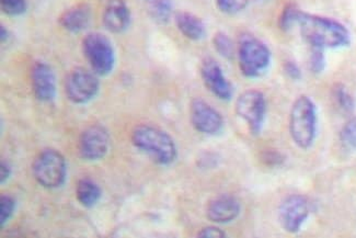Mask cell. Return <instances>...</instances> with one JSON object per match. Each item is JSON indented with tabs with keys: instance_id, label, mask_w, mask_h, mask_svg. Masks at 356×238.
Segmentation results:
<instances>
[{
	"instance_id": "6da1fadb",
	"label": "cell",
	"mask_w": 356,
	"mask_h": 238,
	"mask_svg": "<svg viewBox=\"0 0 356 238\" xmlns=\"http://www.w3.org/2000/svg\"><path fill=\"white\" fill-rule=\"evenodd\" d=\"M296 26L310 47L340 49L351 43V34L344 24L334 19L318 16L300 10Z\"/></svg>"
},
{
	"instance_id": "7a4b0ae2",
	"label": "cell",
	"mask_w": 356,
	"mask_h": 238,
	"mask_svg": "<svg viewBox=\"0 0 356 238\" xmlns=\"http://www.w3.org/2000/svg\"><path fill=\"white\" fill-rule=\"evenodd\" d=\"M132 142L135 148L149 155L152 161L161 166L171 165L178 156L176 143L168 133L159 127L138 125L133 129Z\"/></svg>"
},
{
	"instance_id": "3957f363",
	"label": "cell",
	"mask_w": 356,
	"mask_h": 238,
	"mask_svg": "<svg viewBox=\"0 0 356 238\" xmlns=\"http://www.w3.org/2000/svg\"><path fill=\"white\" fill-rule=\"evenodd\" d=\"M289 129L295 145L308 150L315 143L317 135V108L310 97H297L291 108Z\"/></svg>"
},
{
	"instance_id": "277c9868",
	"label": "cell",
	"mask_w": 356,
	"mask_h": 238,
	"mask_svg": "<svg viewBox=\"0 0 356 238\" xmlns=\"http://www.w3.org/2000/svg\"><path fill=\"white\" fill-rule=\"evenodd\" d=\"M237 52L239 68L245 77H261L271 65V51L252 34L243 33L239 38Z\"/></svg>"
},
{
	"instance_id": "5b68a950",
	"label": "cell",
	"mask_w": 356,
	"mask_h": 238,
	"mask_svg": "<svg viewBox=\"0 0 356 238\" xmlns=\"http://www.w3.org/2000/svg\"><path fill=\"white\" fill-rule=\"evenodd\" d=\"M36 182L47 189H56L64 184L67 177V165L64 156L56 150L47 148L36 156L32 165Z\"/></svg>"
},
{
	"instance_id": "8992f818",
	"label": "cell",
	"mask_w": 356,
	"mask_h": 238,
	"mask_svg": "<svg viewBox=\"0 0 356 238\" xmlns=\"http://www.w3.org/2000/svg\"><path fill=\"white\" fill-rule=\"evenodd\" d=\"M83 51L91 70L98 76H108L115 66V51L111 40L104 34L92 32L83 40Z\"/></svg>"
},
{
	"instance_id": "52a82bcc",
	"label": "cell",
	"mask_w": 356,
	"mask_h": 238,
	"mask_svg": "<svg viewBox=\"0 0 356 238\" xmlns=\"http://www.w3.org/2000/svg\"><path fill=\"white\" fill-rule=\"evenodd\" d=\"M100 90L98 75L92 70L75 68L68 74L65 81V93L68 100L75 104H86L96 98Z\"/></svg>"
},
{
	"instance_id": "ba28073f",
	"label": "cell",
	"mask_w": 356,
	"mask_h": 238,
	"mask_svg": "<svg viewBox=\"0 0 356 238\" xmlns=\"http://www.w3.org/2000/svg\"><path fill=\"white\" fill-rule=\"evenodd\" d=\"M236 112L248 125L252 134H259L266 120V97L257 89L243 91L236 101Z\"/></svg>"
},
{
	"instance_id": "9c48e42d",
	"label": "cell",
	"mask_w": 356,
	"mask_h": 238,
	"mask_svg": "<svg viewBox=\"0 0 356 238\" xmlns=\"http://www.w3.org/2000/svg\"><path fill=\"white\" fill-rule=\"evenodd\" d=\"M277 214L280 224L285 232L298 233L309 216V201L300 194H291L281 202Z\"/></svg>"
},
{
	"instance_id": "30bf717a",
	"label": "cell",
	"mask_w": 356,
	"mask_h": 238,
	"mask_svg": "<svg viewBox=\"0 0 356 238\" xmlns=\"http://www.w3.org/2000/svg\"><path fill=\"white\" fill-rule=\"evenodd\" d=\"M110 143L108 129L104 125H93L81 133L78 150L85 161H100L108 154Z\"/></svg>"
},
{
	"instance_id": "8fae6325",
	"label": "cell",
	"mask_w": 356,
	"mask_h": 238,
	"mask_svg": "<svg viewBox=\"0 0 356 238\" xmlns=\"http://www.w3.org/2000/svg\"><path fill=\"white\" fill-rule=\"evenodd\" d=\"M190 118L194 129L205 135H217L224 129V118L203 99H194L190 106Z\"/></svg>"
},
{
	"instance_id": "7c38bea8",
	"label": "cell",
	"mask_w": 356,
	"mask_h": 238,
	"mask_svg": "<svg viewBox=\"0 0 356 238\" xmlns=\"http://www.w3.org/2000/svg\"><path fill=\"white\" fill-rule=\"evenodd\" d=\"M201 77L205 87L220 100H230L234 96V87L224 75L220 65L211 57L201 64Z\"/></svg>"
},
{
	"instance_id": "4fadbf2b",
	"label": "cell",
	"mask_w": 356,
	"mask_h": 238,
	"mask_svg": "<svg viewBox=\"0 0 356 238\" xmlns=\"http://www.w3.org/2000/svg\"><path fill=\"white\" fill-rule=\"evenodd\" d=\"M31 85L34 96L42 102L54 100L57 93L54 70L45 62H36L31 70Z\"/></svg>"
},
{
	"instance_id": "5bb4252c",
	"label": "cell",
	"mask_w": 356,
	"mask_h": 238,
	"mask_svg": "<svg viewBox=\"0 0 356 238\" xmlns=\"http://www.w3.org/2000/svg\"><path fill=\"white\" fill-rule=\"evenodd\" d=\"M241 203L229 194H220L209 201L207 205V219L216 224L232 222L241 214Z\"/></svg>"
},
{
	"instance_id": "9a60e30c",
	"label": "cell",
	"mask_w": 356,
	"mask_h": 238,
	"mask_svg": "<svg viewBox=\"0 0 356 238\" xmlns=\"http://www.w3.org/2000/svg\"><path fill=\"white\" fill-rule=\"evenodd\" d=\"M131 20L132 15L124 0H108L102 16L106 30L112 33H122L129 29Z\"/></svg>"
},
{
	"instance_id": "2e32d148",
	"label": "cell",
	"mask_w": 356,
	"mask_h": 238,
	"mask_svg": "<svg viewBox=\"0 0 356 238\" xmlns=\"http://www.w3.org/2000/svg\"><path fill=\"white\" fill-rule=\"evenodd\" d=\"M58 21L66 31L72 32V33L83 31L90 24V7L86 3L72 6L60 15Z\"/></svg>"
},
{
	"instance_id": "e0dca14e",
	"label": "cell",
	"mask_w": 356,
	"mask_h": 238,
	"mask_svg": "<svg viewBox=\"0 0 356 238\" xmlns=\"http://www.w3.org/2000/svg\"><path fill=\"white\" fill-rule=\"evenodd\" d=\"M175 22L179 31L186 39L200 41L205 37L207 29L201 18L188 11H178L175 13Z\"/></svg>"
},
{
	"instance_id": "ac0fdd59",
	"label": "cell",
	"mask_w": 356,
	"mask_h": 238,
	"mask_svg": "<svg viewBox=\"0 0 356 238\" xmlns=\"http://www.w3.org/2000/svg\"><path fill=\"white\" fill-rule=\"evenodd\" d=\"M102 191L96 182L89 178L81 179L76 188V197L83 207H92L101 199Z\"/></svg>"
},
{
	"instance_id": "d6986e66",
	"label": "cell",
	"mask_w": 356,
	"mask_h": 238,
	"mask_svg": "<svg viewBox=\"0 0 356 238\" xmlns=\"http://www.w3.org/2000/svg\"><path fill=\"white\" fill-rule=\"evenodd\" d=\"M149 16L161 24H168L173 15L172 0H145Z\"/></svg>"
},
{
	"instance_id": "ffe728a7",
	"label": "cell",
	"mask_w": 356,
	"mask_h": 238,
	"mask_svg": "<svg viewBox=\"0 0 356 238\" xmlns=\"http://www.w3.org/2000/svg\"><path fill=\"white\" fill-rule=\"evenodd\" d=\"M340 142L346 152H356V117L348 120L341 129Z\"/></svg>"
},
{
	"instance_id": "44dd1931",
	"label": "cell",
	"mask_w": 356,
	"mask_h": 238,
	"mask_svg": "<svg viewBox=\"0 0 356 238\" xmlns=\"http://www.w3.org/2000/svg\"><path fill=\"white\" fill-rule=\"evenodd\" d=\"M213 45L216 52L227 60H232L235 55V45L232 40L224 32H217L213 38Z\"/></svg>"
},
{
	"instance_id": "7402d4cb",
	"label": "cell",
	"mask_w": 356,
	"mask_h": 238,
	"mask_svg": "<svg viewBox=\"0 0 356 238\" xmlns=\"http://www.w3.org/2000/svg\"><path fill=\"white\" fill-rule=\"evenodd\" d=\"M333 97L336 100L337 104L341 109L346 112H353L355 109V99L348 93V89L343 85L338 84L333 88Z\"/></svg>"
},
{
	"instance_id": "603a6c76",
	"label": "cell",
	"mask_w": 356,
	"mask_h": 238,
	"mask_svg": "<svg viewBox=\"0 0 356 238\" xmlns=\"http://www.w3.org/2000/svg\"><path fill=\"white\" fill-rule=\"evenodd\" d=\"M16 210V200L8 194H3L0 197V225L1 228L7 224L13 218Z\"/></svg>"
},
{
	"instance_id": "cb8c5ba5",
	"label": "cell",
	"mask_w": 356,
	"mask_h": 238,
	"mask_svg": "<svg viewBox=\"0 0 356 238\" xmlns=\"http://www.w3.org/2000/svg\"><path fill=\"white\" fill-rule=\"evenodd\" d=\"M1 10L11 17H18L24 15L28 9L26 0H0Z\"/></svg>"
},
{
	"instance_id": "d4e9b609",
	"label": "cell",
	"mask_w": 356,
	"mask_h": 238,
	"mask_svg": "<svg viewBox=\"0 0 356 238\" xmlns=\"http://www.w3.org/2000/svg\"><path fill=\"white\" fill-rule=\"evenodd\" d=\"M217 7L226 15H236L245 10L249 0H216Z\"/></svg>"
},
{
	"instance_id": "484cf974",
	"label": "cell",
	"mask_w": 356,
	"mask_h": 238,
	"mask_svg": "<svg viewBox=\"0 0 356 238\" xmlns=\"http://www.w3.org/2000/svg\"><path fill=\"white\" fill-rule=\"evenodd\" d=\"M300 9L293 5L286 6V8L281 13L279 20V26L282 30L289 31V29L296 26L297 16Z\"/></svg>"
},
{
	"instance_id": "4316f807",
	"label": "cell",
	"mask_w": 356,
	"mask_h": 238,
	"mask_svg": "<svg viewBox=\"0 0 356 238\" xmlns=\"http://www.w3.org/2000/svg\"><path fill=\"white\" fill-rule=\"evenodd\" d=\"M325 68V57L323 49L312 47L309 55V68L314 74L323 73Z\"/></svg>"
},
{
	"instance_id": "83f0119b",
	"label": "cell",
	"mask_w": 356,
	"mask_h": 238,
	"mask_svg": "<svg viewBox=\"0 0 356 238\" xmlns=\"http://www.w3.org/2000/svg\"><path fill=\"white\" fill-rule=\"evenodd\" d=\"M283 70H284L285 75L291 78L292 81H300V79H302V70H300V66L296 63L292 62V61L284 63Z\"/></svg>"
},
{
	"instance_id": "f1b7e54d",
	"label": "cell",
	"mask_w": 356,
	"mask_h": 238,
	"mask_svg": "<svg viewBox=\"0 0 356 238\" xmlns=\"http://www.w3.org/2000/svg\"><path fill=\"white\" fill-rule=\"evenodd\" d=\"M197 236L205 238H222L225 237L226 234L220 228H216V226H207V228H202L200 230Z\"/></svg>"
},
{
	"instance_id": "f546056e",
	"label": "cell",
	"mask_w": 356,
	"mask_h": 238,
	"mask_svg": "<svg viewBox=\"0 0 356 238\" xmlns=\"http://www.w3.org/2000/svg\"><path fill=\"white\" fill-rule=\"evenodd\" d=\"M11 173L13 170H11L10 165L7 161H1V165H0V182L1 184L8 182Z\"/></svg>"
},
{
	"instance_id": "4dcf8cb0",
	"label": "cell",
	"mask_w": 356,
	"mask_h": 238,
	"mask_svg": "<svg viewBox=\"0 0 356 238\" xmlns=\"http://www.w3.org/2000/svg\"><path fill=\"white\" fill-rule=\"evenodd\" d=\"M9 37H10V34H9V31L7 30V28L1 26V28H0V39H1V42L5 43V42L8 41Z\"/></svg>"
}]
</instances>
